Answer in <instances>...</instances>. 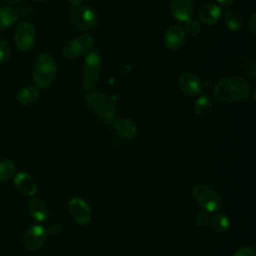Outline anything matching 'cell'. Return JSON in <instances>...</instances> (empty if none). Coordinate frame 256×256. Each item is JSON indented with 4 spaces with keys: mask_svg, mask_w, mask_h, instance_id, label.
I'll use <instances>...</instances> for the list:
<instances>
[{
    "mask_svg": "<svg viewBox=\"0 0 256 256\" xmlns=\"http://www.w3.org/2000/svg\"><path fill=\"white\" fill-rule=\"evenodd\" d=\"M214 97L221 103H234L249 99L251 90L247 81L240 76H228L214 87Z\"/></svg>",
    "mask_w": 256,
    "mask_h": 256,
    "instance_id": "cell-1",
    "label": "cell"
},
{
    "mask_svg": "<svg viewBox=\"0 0 256 256\" xmlns=\"http://www.w3.org/2000/svg\"><path fill=\"white\" fill-rule=\"evenodd\" d=\"M28 211L32 218L38 222H44L48 218L47 207L40 199H31L28 203Z\"/></svg>",
    "mask_w": 256,
    "mask_h": 256,
    "instance_id": "cell-17",
    "label": "cell"
},
{
    "mask_svg": "<svg viewBox=\"0 0 256 256\" xmlns=\"http://www.w3.org/2000/svg\"><path fill=\"white\" fill-rule=\"evenodd\" d=\"M210 224L212 228L218 233H224L230 226V220L224 213H216L210 218Z\"/></svg>",
    "mask_w": 256,
    "mask_h": 256,
    "instance_id": "cell-21",
    "label": "cell"
},
{
    "mask_svg": "<svg viewBox=\"0 0 256 256\" xmlns=\"http://www.w3.org/2000/svg\"><path fill=\"white\" fill-rule=\"evenodd\" d=\"M194 6L192 0H170L169 11L172 17L178 21H187L191 19Z\"/></svg>",
    "mask_w": 256,
    "mask_h": 256,
    "instance_id": "cell-13",
    "label": "cell"
},
{
    "mask_svg": "<svg viewBox=\"0 0 256 256\" xmlns=\"http://www.w3.org/2000/svg\"><path fill=\"white\" fill-rule=\"evenodd\" d=\"M225 25L230 31H238L242 27V17L235 10H229L224 15Z\"/></svg>",
    "mask_w": 256,
    "mask_h": 256,
    "instance_id": "cell-22",
    "label": "cell"
},
{
    "mask_svg": "<svg viewBox=\"0 0 256 256\" xmlns=\"http://www.w3.org/2000/svg\"><path fill=\"white\" fill-rule=\"evenodd\" d=\"M243 67L246 74H248L252 78H255V63L253 60H247L246 64L243 65Z\"/></svg>",
    "mask_w": 256,
    "mask_h": 256,
    "instance_id": "cell-28",
    "label": "cell"
},
{
    "mask_svg": "<svg viewBox=\"0 0 256 256\" xmlns=\"http://www.w3.org/2000/svg\"><path fill=\"white\" fill-rule=\"evenodd\" d=\"M184 31L187 32L189 35L197 36L201 32V26L200 23L197 20L189 19L185 22V28Z\"/></svg>",
    "mask_w": 256,
    "mask_h": 256,
    "instance_id": "cell-24",
    "label": "cell"
},
{
    "mask_svg": "<svg viewBox=\"0 0 256 256\" xmlns=\"http://www.w3.org/2000/svg\"><path fill=\"white\" fill-rule=\"evenodd\" d=\"M15 172V165L11 160L0 161V182L10 179Z\"/></svg>",
    "mask_w": 256,
    "mask_h": 256,
    "instance_id": "cell-23",
    "label": "cell"
},
{
    "mask_svg": "<svg viewBox=\"0 0 256 256\" xmlns=\"http://www.w3.org/2000/svg\"><path fill=\"white\" fill-rule=\"evenodd\" d=\"M39 89L35 86H26L17 93V100L23 105H31L39 98Z\"/></svg>",
    "mask_w": 256,
    "mask_h": 256,
    "instance_id": "cell-18",
    "label": "cell"
},
{
    "mask_svg": "<svg viewBox=\"0 0 256 256\" xmlns=\"http://www.w3.org/2000/svg\"><path fill=\"white\" fill-rule=\"evenodd\" d=\"M14 184L17 189L27 196H32L37 192V184L26 172H19L14 177Z\"/></svg>",
    "mask_w": 256,
    "mask_h": 256,
    "instance_id": "cell-15",
    "label": "cell"
},
{
    "mask_svg": "<svg viewBox=\"0 0 256 256\" xmlns=\"http://www.w3.org/2000/svg\"><path fill=\"white\" fill-rule=\"evenodd\" d=\"M248 28L252 36H255L256 34V14L253 12L248 20Z\"/></svg>",
    "mask_w": 256,
    "mask_h": 256,
    "instance_id": "cell-29",
    "label": "cell"
},
{
    "mask_svg": "<svg viewBox=\"0 0 256 256\" xmlns=\"http://www.w3.org/2000/svg\"><path fill=\"white\" fill-rule=\"evenodd\" d=\"M62 227L59 224H52L51 226H49V228L46 230L47 234H57L61 231Z\"/></svg>",
    "mask_w": 256,
    "mask_h": 256,
    "instance_id": "cell-30",
    "label": "cell"
},
{
    "mask_svg": "<svg viewBox=\"0 0 256 256\" xmlns=\"http://www.w3.org/2000/svg\"><path fill=\"white\" fill-rule=\"evenodd\" d=\"M56 72L55 60L49 54H41L35 59L32 75L37 87L41 89L49 87L55 80Z\"/></svg>",
    "mask_w": 256,
    "mask_h": 256,
    "instance_id": "cell-2",
    "label": "cell"
},
{
    "mask_svg": "<svg viewBox=\"0 0 256 256\" xmlns=\"http://www.w3.org/2000/svg\"><path fill=\"white\" fill-rule=\"evenodd\" d=\"M33 1H35V2H43L45 0H33Z\"/></svg>",
    "mask_w": 256,
    "mask_h": 256,
    "instance_id": "cell-34",
    "label": "cell"
},
{
    "mask_svg": "<svg viewBox=\"0 0 256 256\" xmlns=\"http://www.w3.org/2000/svg\"><path fill=\"white\" fill-rule=\"evenodd\" d=\"M102 60L97 50H89L85 56L82 69V87L85 91H93L101 75Z\"/></svg>",
    "mask_w": 256,
    "mask_h": 256,
    "instance_id": "cell-3",
    "label": "cell"
},
{
    "mask_svg": "<svg viewBox=\"0 0 256 256\" xmlns=\"http://www.w3.org/2000/svg\"><path fill=\"white\" fill-rule=\"evenodd\" d=\"M221 16V9L214 3H204L200 6L197 13V17L200 22L207 25L216 24L220 20Z\"/></svg>",
    "mask_w": 256,
    "mask_h": 256,
    "instance_id": "cell-14",
    "label": "cell"
},
{
    "mask_svg": "<svg viewBox=\"0 0 256 256\" xmlns=\"http://www.w3.org/2000/svg\"><path fill=\"white\" fill-rule=\"evenodd\" d=\"M213 108L212 100L207 95L200 96L194 103V112L199 118H206L210 115Z\"/></svg>",
    "mask_w": 256,
    "mask_h": 256,
    "instance_id": "cell-19",
    "label": "cell"
},
{
    "mask_svg": "<svg viewBox=\"0 0 256 256\" xmlns=\"http://www.w3.org/2000/svg\"><path fill=\"white\" fill-rule=\"evenodd\" d=\"M4 1L10 4H16V3H19L21 0H4Z\"/></svg>",
    "mask_w": 256,
    "mask_h": 256,
    "instance_id": "cell-33",
    "label": "cell"
},
{
    "mask_svg": "<svg viewBox=\"0 0 256 256\" xmlns=\"http://www.w3.org/2000/svg\"><path fill=\"white\" fill-rule=\"evenodd\" d=\"M95 40L91 35L85 34L68 41L62 48V54L68 59H75L94 46Z\"/></svg>",
    "mask_w": 256,
    "mask_h": 256,
    "instance_id": "cell-7",
    "label": "cell"
},
{
    "mask_svg": "<svg viewBox=\"0 0 256 256\" xmlns=\"http://www.w3.org/2000/svg\"><path fill=\"white\" fill-rule=\"evenodd\" d=\"M10 57V47L5 40L0 39V64L5 63Z\"/></svg>",
    "mask_w": 256,
    "mask_h": 256,
    "instance_id": "cell-25",
    "label": "cell"
},
{
    "mask_svg": "<svg viewBox=\"0 0 256 256\" xmlns=\"http://www.w3.org/2000/svg\"><path fill=\"white\" fill-rule=\"evenodd\" d=\"M36 39V31L34 26L26 21L20 22L15 30L14 42L16 47L23 52L32 48Z\"/></svg>",
    "mask_w": 256,
    "mask_h": 256,
    "instance_id": "cell-8",
    "label": "cell"
},
{
    "mask_svg": "<svg viewBox=\"0 0 256 256\" xmlns=\"http://www.w3.org/2000/svg\"><path fill=\"white\" fill-rule=\"evenodd\" d=\"M68 212L75 222L82 225L89 223L92 218V212L89 205L80 198H73L69 201Z\"/></svg>",
    "mask_w": 256,
    "mask_h": 256,
    "instance_id": "cell-9",
    "label": "cell"
},
{
    "mask_svg": "<svg viewBox=\"0 0 256 256\" xmlns=\"http://www.w3.org/2000/svg\"><path fill=\"white\" fill-rule=\"evenodd\" d=\"M186 40V32L181 25L170 26L164 34V45L169 50L180 49Z\"/></svg>",
    "mask_w": 256,
    "mask_h": 256,
    "instance_id": "cell-12",
    "label": "cell"
},
{
    "mask_svg": "<svg viewBox=\"0 0 256 256\" xmlns=\"http://www.w3.org/2000/svg\"><path fill=\"white\" fill-rule=\"evenodd\" d=\"M72 25L81 31H88L93 29L98 21L97 14L94 10L87 6H78L70 15Z\"/></svg>",
    "mask_w": 256,
    "mask_h": 256,
    "instance_id": "cell-6",
    "label": "cell"
},
{
    "mask_svg": "<svg viewBox=\"0 0 256 256\" xmlns=\"http://www.w3.org/2000/svg\"><path fill=\"white\" fill-rule=\"evenodd\" d=\"M178 84L181 91L188 96L199 95L204 88V84L202 80L196 74L189 73V72L183 73L179 77Z\"/></svg>",
    "mask_w": 256,
    "mask_h": 256,
    "instance_id": "cell-11",
    "label": "cell"
},
{
    "mask_svg": "<svg viewBox=\"0 0 256 256\" xmlns=\"http://www.w3.org/2000/svg\"><path fill=\"white\" fill-rule=\"evenodd\" d=\"M236 0H216V2L218 4H220L221 6H224V7H229L231 5H233L235 3Z\"/></svg>",
    "mask_w": 256,
    "mask_h": 256,
    "instance_id": "cell-31",
    "label": "cell"
},
{
    "mask_svg": "<svg viewBox=\"0 0 256 256\" xmlns=\"http://www.w3.org/2000/svg\"><path fill=\"white\" fill-rule=\"evenodd\" d=\"M86 0H69V3L71 6H81Z\"/></svg>",
    "mask_w": 256,
    "mask_h": 256,
    "instance_id": "cell-32",
    "label": "cell"
},
{
    "mask_svg": "<svg viewBox=\"0 0 256 256\" xmlns=\"http://www.w3.org/2000/svg\"><path fill=\"white\" fill-rule=\"evenodd\" d=\"M19 18V13L16 9L5 6L0 8V31L8 28L10 25L15 23Z\"/></svg>",
    "mask_w": 256,
    "mask_h": 256,
    "instance_id": "cell-20",
    "label": "cell"
},
{
    "mask_svg": "<svg viewBox=\"0 0 256 256\" xmlns=\"http://www.w3.org/2000/svg\"><path fill=\"white\" fill-rule=\"evenodd\" d=\"M191 194L195 202L206 212H214L223 204L221 196L215 190L203 184L195 185L192 188Z\"/></svg>",
    "mask_w": 256,
    "mask_h": 256,
    "instance_id": "cell-5",
    "label": "cell"
},
{
    "mask_svg": "<svg viewBox=\"0 0 256 256\" xmlns=\"http://www.w3.org/2000/svg\"><path fill=\"white\" fill-rule=\"evenodd\" d=\"M47 236L46 229L41 225H34L30 227L24 234V246L31 251L38 250L45 242Z\"/></svg>",
    "mask_w": 256,
    "mask_h": 256,
    "instance_id": "cell-10",
    "label": "cell"
},
{
    "mask_svg": "<svg viewBox=\"0 0 256 256\" xmlns=\"http://www.w3.org/2000/svg\"><path fill=\"white\" fill-rule=\"evenodd\" d=\"M210 218H209V215L207 212H201L198 214L197 218H196V223L199 227H204L208 224Z\"/></svg>",
    "mask_w": 256,
    "mask_h": 256,
    "instance_id": "cell-27",
    "label": "cell"
},
{
    "mask_svg": "<svg viewBox=\"0 0 256 256\" xmlns=\"http://www.w3.org/2000/svg\"><path fill=\"white\" fill-rule=\"evenodd\" d=\"M86 104L103 120L113 123L116 119L117 112L115 105L105 94L98 91H90L85 95Z\"/></svg>",
    "mask_w": 256,
    "mask_h": 256,
    "instance_id": "cell-4",
    "label": "cell"
},
{
    "mask_svg": "<svg viewBox=\"0 0 256 256\" xmlns=\"http://www.w3.org/2000/svg\"><path fill=\"white\" fill-rule=\"evenodd\" d=\"M234 256H256V253L252 247H241L236 250Z\"/></svg>",
    "mask_w": 256,
    "mask_h": 256,
    "instance_id": "cell-26",
    "label": "cell"
},
{
    "mask_svg": "<svg viewBox=\"0 0 256 256\" xmlns=\"http://www.w3.org/2000/svg\"><path fill=\"white\" fill-rule=\"evenodd\" d=\"M115 132L123 139H132L137 133V127L133 121L127 118H122L114 124Z\"/></svg>",
    "mask_w": 256,
    "mask_h": 256,
    "instance_id": "cell-16",
    "label": "cell"
}]
</instances>
